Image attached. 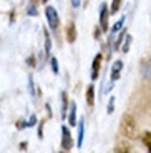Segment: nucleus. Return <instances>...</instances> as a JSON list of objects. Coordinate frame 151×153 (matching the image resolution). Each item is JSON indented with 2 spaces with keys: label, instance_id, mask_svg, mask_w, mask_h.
Wrapping results in <instances>:
<instances>
[{
  "label": "nucleus",
  "instance_id": "obj_26",
  "mask_svg": "<svg viewBox=\"0 0 151 153\" xmlns=\"http://www.w3.org/2000/svg\"><path fill=\"white\" fill-rule=\"evenodd\" d=\"M115 152H130V146H123V145H118V148H115Z\"/></svg>",
  "mask_w": 151,
  "mask_h": 153
},
{
  "label": "nucleus",
  "instance_id": "obj_23",
  "mask_svg": "<svg viewBox=\"0 0 151 153\" xmlns=\"http://www.w3.org/2000/svg\"><path fill=\"white\" fill-rule=\"evenodd\" d=\"M35 63H37V60H35V57H33V55L27 58V65H28V67H35Z\"/></svg>",
  "mask_w": 151,
  "mask_h": 153
},
{
  "label": "nucleus",
  "instance_id": "obj_30",
  "mask_svg": "<svg viewBox=\"0 0 151 153\" xmlns=\"http://www.w3.org/2000/svg\"><path fill=\"white\" fill-rule=\"evenodd\" d=\"M42 2H43V4H47V2H48V0H42Z\"/></svg>",
  "mask_w": 151,
  "mask_h": 153
},
{
  "label": "nucleus",
  "instance_id": "obj_1",
  "mask_svg": "<svg viewBox=\"0 0 151 153\" xmlns=\"http://www.w3.org/2000/svg\"><path fill=\"white\" fill-rule=\"evenodd\" d=\"M120 133L123 137L135 140L140 137V130H138V123H136L133 115H123V118L120 122Z\"/></svg>",
  "mask_w": 151,
  "mask_h": 153
},
{
  "label": "nucleus",
  "instance_id": "obj_11",
  "mask_svg": "<svg viewBox=\"0 0 151 153\" xmlns=\"http://www.w3.org/2000/svg\"><path fill=\"white\" fill-rule=\"evenodd\" d=\"M85 98H87V105H88V107H93V105H95V85H88Z\"/></svg>",
  "mask_w": 151,
  "mask_h": 153
},
{
  "label": "nucleus",
  "instance_id": "obj_22",
  "mask_svg": "<svg viewBox=\"0 0 151 153\" xmlns=\"http://www.w3.org/2000/svg\"><path fill=\"white\" fill-rule=\"evenodd\" d=\"M28 90H30V95L33 97L35 95V87H33V80H32V76H28Z\"/></svg>",
  "mask_w": 151,
  "mask_h": 153
},
{
  "label": "nucleus",
  "instance_id": "obj_2",
  "mask_svg": "<svg viewBox=\"0 0 151 153\" xmlns=\"http://www.w3.org/2000/svg\"><path fill=\"white\" fill-rule=\"evenodd\" d=\"M45 17H47V22H48V27L52 28L53 32L58 28V25H60V15H58V12L55 7H52V5H47L45 8Z\"/></svg>",
  "mask_w": 151,
  "mask_h": 153
},
{
  "label": "nucleus",
  "instance_id": "obj_21",
  "mask_svg": "<svg viewBox=\"0 0 151 153\" xmlns=\"http://www.w3.org/2000/svg\"><path fill=\"white\" fill-rule=\"evenodd\" d=\"M50 65H52V70H53V73H58V72H60V70H58L57 58H55V57H52V58H50Z\"/></svg>",
  "mask_w": 151,
  "mask_h": 153
},
{
  "label": "nucleus",
  "instance_id": "obj_19",
  "mask_svg": "<svg viewBox=\"0 0 151 153\" xmlns=\"http://www.w3.org/2000/svg\"><path fill=\"white\" fill-rule=\"evenodd\" d=\"M27 15H28V17H35V15H37V7L33 5V2H32V4L28 5V8H27Z\"/></svg>",
  "mask_w": 151,
  "mask_h": 153
},
{
  "label": "nucleus",
  "instance_id": "obj_29",
  "mask_svg": "<svg viewBox=\"0 0 151 153\" xmlns=\"http://www.w3.org/2000/svg\"><path fill=\"white\" fill-rule=\"evenodd\" d=\"M20 150H27V142H23L22 145H20Z\"/></svg>",
  "mask_w": 151,
  "mask_h": 153
},
{
  "label": "nucleus",
  "instance_id": "obj_7",
  "mask_svg": "<svg viewBox=\"0 0 151 153\" xmlns=\"http://www.w3.org/2000/svg\"><path fill=\"white\" fill-rule=\"evenodd\" d=\"M67 118H68V123H70L72 126L76 125V103H75V100H73V102H70V105H68Z\"/></svg>",
  "mask_w": 151,
  "mask_h": 153
},
{
  "label": "nucleus",
  "instance_id": "obj_4",
  "mask_svg": "<svg viewBox=\"0 0 151 153\" xmlns=\"http://www.w3.org/2000/svg\"><path fill=\"white\" fill-rule=\"evenodd\" d=\"M108 19H110V8L106 7V4H101V7H100V27H101V32L110 30Z\"/></svg>",
  "mask_w": 151,
  "mask_h": 153
},
{
  "label": "nucleus",
  "instance_id": "obj_3",
  "mask_svg": "<svg viewBox=\"0 0 151 153\" xmlns=\"http://www.w3.org/2000/svg\"><path fill=\"white\" fill-rule=\"evenodd\" d=\"M61 148L65 152H70L73 148V137L70 133V130H68V126L65 125L61 126Z\"/></svg>",
  "mask_w": 151,
  "mask_h": 153
},
{
  "label": "nucleus",
  "instance_id": "obj_16",
  "mask_svg": "<svg viewBox=\"0 0 151 153\" xmlns=\"http://www.w3.org/2000/svg\"><path fill=\"white\" fill-rule=\"evenodd\" d=\"M125 35H126V28H123V30L118 33V38H116V42L113 43V50H118L121 47V42H123V38H125Z\"/></svg>",
  "mask_w": 151,
  "mask_h": 153
},
{
  "label": "nucleus",
  "instance_id": "obj_9",
  "mask_svg": "<svg viewBox=\"0 0 151 153\" xmlns=\"http://www.w3.org/2000/svg\"><path fill=\"white\" fill-rule=\"evenodd\" d=\"M85 120H80V122H76V125H78V140H76V146L78 148H81V145H83V138H85Z\"/></svg>",
  "mask_w": 151,
  "mask_h": 153
},
{
  "label": "nucleus",
  "instance_id": "obj_5",
  "mask_svg": "<svg viewBox=\"0 0 151 153\" xmlns=\"http://www.w3.org/2000/svg\"><path fill=\"white\" fill-rule=\"evenodd\" d=\"M101 53H98L96 57L93 58V63H91V80H96L100 76V67H101Z\"/></svg>",
  "mask_w": 151,
  "mask_h": 153
},
{
  "label": "nucleus",
  "instance_id": "obj_10",
  "mask_svg": "<svg viewBox=\"0 0 151 153\" xmlns=\"http://www.w3.org/2000/svg\"><path fill=\"white\" fill-rule=\"evenodd\" d=\"M60 98H61V118H67V113H68V97H67V92H61L60 93Z\"/></svg>",
  "mask_w": 151,
  "mask_h": 153
},
{
  "label": "nucleus",
  "instance_id": "obj_18",
  "mask_svg": "<svg viewBox=\"0 0 151 153\" xmlns=\"http://www.w3.org/2000/svg\"><path fill=\"white\" fill-rule=\"evenodd\" d=\"M120 7H121V0H113V2H111V7H110V15L116 13V12L120 10Z\"/></svg>",
  "mask_w": 151,
  "mask_h": 153
},
{
  "label": "nucleus",
  "instance_id": "obj_17",
  "mask_svg": "<svg viewBox=\"0 0 151 153\" xmlns=\"http://www.w3.org/2000/svg\"><path fill=\"white\" fill-rule=\"evenodd\" d=\"M123 23H125V17H123V19H120V20H118V22L113 25V28H111V33H113V35H116L118 32H120L121 28H123Z\"/></svg>",
  "mask_w": 151,
  "mask_h": 153
},
{
  "label": "nucleus",
  "instance_id": "obj_12",
  "mask_svg": "<svg viewBox=\"0 0 151 153\" xmlns=\"http://www.w3.org/2000/svg\"><path fill=\"white\" fill-rule=\"evenodd\" d=\"M67 40L70 43H73L76 40V27H75V23H68V27H67Z\"/></svg>",
  "mask_w": 151,
  "mask_h": 153
},
{
  "label": "nucleus",
  "instance_id": "obj_20",
  "mask_svg": "<svg viewBox=\"0 0 151 153\" xmlns=\"http://www.w3.org/2000/svg\"><path fill=\"white\" fill-rule=\"evenodd\" d=\"M113 110H115V97H111V98H110V102H108V108H106V113L111 115V113H113Z\"/></svg>",
  "mask_w": 151,
  "mask_h": 153
},
{
  "label": "nucleus",
  "instance_id": "obj_27",
  "mask_svg": "<svg viewBox=\"0 0 151 153\" xmlns=\"http://www.w3.org/2000/svg\"><path fill=\"white\" fill-rule=\"evenodd\" d=\"M38 138H43V122L38 126Z\"/></svg>",
  "mask_w": 151,
  "mask_h": 153
},
{
  "label": "nucleus",
  "instance_id": "obj_13",
  "mask_svg": "<svg viewBox=\"0 0 151 153\" xmlns=\"http://www.w3.org/2000/svg\"><path fill=\"white\" fill-rule=\"evenodd\" d=\"M131 42H133V37L130 33L125 35V38H123V47H121V50H123V53H128L130 52V47H131Z\"/></svg>",
  "mask_w": 151,
  "mask_h": 153
},
{
  "label": "nucleus",
  "instance_id": "obj_6",
  "mask_svg": "<svg viewBox=\"0 0 151 153\" xmlns=\"http://www.w3.org/2000/svg\"><path fill=\"white\" fill-rule=\"evenodd\" d=\"M121 68H123V62L116 60L113 62V67H111V75H110V80L111 82H116L121 75Z\"/></svg>",
  "mask_w": 151,
  "mask_h": 153
},
{
  "label": "nucleus",
  "instance_id": "obj_24",
  "mask_svg": "<svg viewBox=\"0 0 151 153\" xmlns=\"http://www.w3.org/2000/svg\"><path fill=\"white\" fill-rule=\"evenodd\" d=\"M33 125H37V117H35V115H32L30 120L27 122V126H33Z\"/></svg>",
  "mask_w": 151,
  "mask_h": 153
},
{
  "label": "nucleus",
  "instance_id": "obj_14",
  "mask_svg": "<svg viewBox=\"0 0 151 153\" xmlns=\"http://www.w3.org/2000/svg\"><path fill=\"white\" fill-rule=\"evenodd\" d=\"M45 33V57H50V50H52V38H50V33L47 32V28L43 30Z\"/></svg>",
  "mask_w": 151,
  "mask_h": 153
},
{
  "label": "nucleus",
  "instance_id": "obj_8",
  "mask_svg": "<svg viewBox=\"0 0 151 153\" xmlns=\"http://www.w3.org/2000/svg\"><path fill=\"white\" fill-rule=\"evenodd\" d=\"M140 70H141V73H143V76H146L148 80H151V57L141 62Z\"/></svg>",
  "mask_w": 151,
  "mask_h": 153
},
{
  "label": "nucleus",
  "instance_id": "obj_28",
  "mask_svg": "<svg viewBox=\"0 0 151 153\" xmlns=\"http://www.w3.org/2000/svg\"><path fill=\"white\" fill-rule=\"evenodd\" d=\"M80 4H81V0H72V7L73 8H78Z\"/></svg>",
  "mask_w": 151,
  "mask_h": 153
},
{
  "label": "nucleus",
  "instance_id": "obj_25",
  "mask_svg": "<svg viewBox=\"0 0 151 153\" xmlns=\"http://www.w3.org/2000/svg\"><path fill=\"white\" fill-rule=\"evenodd\" d=\"M17 128H19V130L27 128V122H25V120H20V122H17Z\"/></svg>",
  "mask_w": 151,
  "mask_h": 153
},
{
  "label": "nucleus",
  "instance_id": "obj_15",
  "mask_svg": "<svg viewBox=\"0 0 151 153\" xmlns=\"http://www.w3.org/2000/svg\"><path fill=\"white\" fill-rule=\"evenodd\" d=\"M141 142L144 143L148 152H151V131H144V133L141 135Z\"/></svg>",
  "mask_w": 151,
  "mask_h": 153
}]
</instances>
